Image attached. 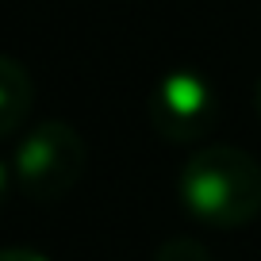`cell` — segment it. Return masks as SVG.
I'll return each mask as SVG.
<instances>
[{
	"instance_id": "6da1fadb",
	"label": "cell",
	"mask_w": 261,
	"mask_h": 261,
	"mask_svg": "<svg viewBox=\"0 0 261 261\" xmlns=\"http://www.w3.org/2000/svg\"><path fill=\"white\" fill-rule=\"evenodd\" d=\"M180 204L212 227H242L261 212V165L246 150L212 146L180 169Z\"/></svg>"
},
{
	"instance_id": "7a4b0ae2",
	"label": "cell",
	"mask_w": 261,
	"mask_h": 261,
	"mask_svg": "<svg viewBox=\"0 0 261 261\" xmlns=\"http://www.w3.org/2000/svg\"><path fill=\"white\" fill-rule=\"evenodd\" d=\"M16 188L31 200H62L85 173V142L69 123H42L19 139L12 158Z\"/></svg>"
},
{
	"instance_id": "3957f363",
	"label": "cell",
	"mask_w": 261,
	"mask_h": 261,
	"mask_svg": "<svg viewBox=\"0 0 261 261\" xmlns=\"http://www.w3.org/2000/svg\"><path fill=\"white\" fill-rule=\"evenodd\" d=\"M212 115H215L212 85L200 73H188V69L162 77V85L150 96V119H154L158 135L173 142L200 139L207 130V123H212Z\"/></svg>"
},
{
	"instance_id": "277c9868",
	"label": "cell",
	"mask_w": 261,
	"mask_h": 261,
	"mask_svg": "<svg viewBox=\"0 0 261 261\" xmlns=\"http://www.w3.org/2000/svg\"><path fill=\"white\" fill-rule=\"evenodd\" d=\"M27 112H31V77L16 58L0 54V139L16 135Z\"/></svg>"
},
{
	"instance_id": "5b68a950",
	"label": "cell",
	"mask_w": 261,
	"mask_h": 261,
	"mask_svg": "<svg viewBox=\"0 0 261 261\" xmlns=\"http://www.w3.org/2000/svg\"><path fill=\"white\" fill-rule=\"evenodd\" d=\"M154 261H212L204 253V246L192 242V238H173V242H165L162 250H158Z\"/></svg>"
},
{
	"instance_id": "8992f818",
	"label": "cell",
	"mask_w": 261,
	"mask_h": 261,
	"mask_svg": "<svg viewBox=\"0 0 261 261\" xmlns=\"http://www.w3.org/2000/svg\"><path fill=\"white\" fill-rule=\"evenodd\" d=\"M0 261H50V257L31 246H0Z\"/></svg>"
},
{
	"instance_id": "52a82bcc",
	"label": "cell",
	"mask_w": 261,
	"mask_h": 261,
	"mask_svg": "<svg viewBox=\"0 0 261 261\" xmlns=\"http://www.w3.org/2000/svg\"><path fill=\"white\" fill-rule=\"evenodd\" d=\"M12 185H16V173H12V162H4L0 158V200L12 192Z\"/></svg>"
},
{
	"instance_id": "ba28073f",
	"label": "cell",
	"mask_w": 261,
	"mask_h": 261,
	"mask_svg": "<svg viewBox=\"0 0 261 261\" xmlns=\"http://www.w3.org/2000/svg\"><path fill=\"white\" fill-rule=\"evenodd\" d=\"M257 112H261V81H257Z\"/></svg>"
}]
</instances>
